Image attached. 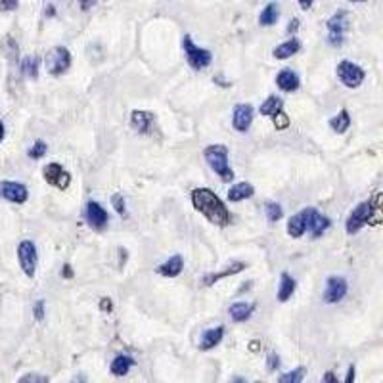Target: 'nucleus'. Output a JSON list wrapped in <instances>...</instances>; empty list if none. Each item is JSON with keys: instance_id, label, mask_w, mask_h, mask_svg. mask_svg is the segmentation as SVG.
Instances as JSON below:
<instances>
[{"instance_id": "nucleus-1", "label": "nucleus", "mask_w": 383, "mask_h": 383, "mask_svg": "<svg viewBox=\"0 0 383 383\" xmlns=\"http://www.w3.org/2000/svg\"><path fill=\"white\" fill-rule=\"evenodd\" d=\"M190 201L194 209L209 220L213 226L224 228L230 224L232 217H230L228 207L211 188H194L190 192Z\"/></svg>"}, {"instance_id": "nucleus-2", "label": "nucleus", "mask_w": 383, "mask_h": 383, "mask_svg": "<svg viewBox=\"0 0 383 383\" xmlns=\"http://www.w3.org/2000/svg\"><path fill=\"white\" fill-rule=\"evenodd\" d=\"M203 157H205V161L211 167V171L215 172L217 176H220V181L226 182V184L234 181L236 174L230 167L228 148L224 144H209V146H205Z\"/></svg>"}, {"instance_id": "nucleus-3", "label": "nucleus", "mask_w": 383, "mask_h": 383, "mask_svg": "<svg viewBox=\"0 0 383 383\" xmlns=\"http://www.w3.org/2000/svg\"><path fill=\"white\" fill-rule=\"evenodd\" d=\"M182 50H184V56H186L188 66H190L192 69H196V71H201V69L209 67L211 62H213L211 50L198 47L190 35H184V38H182Z\"/></svg>"}, {"instance_id": "nucleus-4", "label": "nucleus", "mask_w": 383, "mask_h": 383, "mask_svg": "<svg viewBox=\"0 0 383 383\" xmlns=\"http://www.w3.org/2000/svg\"><path fill=\"white\" fill-rule=\"evenodd\" d=\"M71 52L66 47H54L50 48L44 56V67H47L48 75L62 77L67 73V69L71 67Z\"/></svg>"}, {"instance_id": "nucleus-5", "label": "nucleus", "mask_w": 383, "mask_h": 383, "mask_svg": "<svg viewBox=\"0 0 383 383\" xmlns=\"http://www.w3.org/2000/svg\"><path fill=\"white\" fill-rule=\"evenodd\" d=\"M335 75L347 88H358L366 79V71L351 60H341L335 67Z\"/></svg>"}, {"instance_id": "nucleus-6", "label": "nucleus", "mask_w": 383, "mask_h": 383, "mask_svg": "<svg viewBox=\"0 0 383 383\" xmlns=\"http://www.w3.org/2000/svg\"><path fill=\"white\" fill-rule=\"evenodd\" d=\"M326 27H328V44L341 47L345 40V33L349 31V12L337 10L334 16L326 21Z\"/></svg>"}, {"instance_id": "nucleus-7", "label": "nucleus", "mask_w": 383, "mask_h": 383, "mask_svg": "<svg viewBox=\"0 0 383 383\" xmlns=\"http://www.w3.org/2000/svg\"><path fill=\"white\" fill-rule=\"evenodd\" d=\"M18 263L19 268L27 278H35L38 267V251L37 246L31 239H23L18 246Z\"/></svg>"}, {"instance_id": "nucleus-8", "label": "nucleus", "mask_w": 383, "mask_h": 383, "mask_svg": "<svg viewBox=\"0 0 383 383\" xmlns=\"http://www.w3.org/2000/svg\"><path fill=\"white\" fill-rule=\"evenodd\" d=\"M370 217H372V201L368 200L358 203V205L351 211V215L347 217V220H345V230H347V234H349V236L358 234L366 224H370Z\"/></svg>"}, {"instance_id": "nucleus-9", "label": "nucleus", "mask_w": 383, "mask_h": 383, "mask_svg": "<svg viewBox=\"0 0 383 383\" xmlns=\"http://www.w3.org/2000/svg\"><path fill=\"white\" fill-rule=\"evenodd\" d=\"M316 207H305V209H301L299 213L295 215H291L289 219H287V224H286V232L289 238H303L306 232H308V222H311V217H313V213H315Z\"/></svg>"}, {"instance_id": "nucleus-10", "label": "nucleus", "mask_w": 383, "mask_h": 383, "mask_svg": "<svg viewBox=\"0 0 383 383\" xmlns=\"http://www.w3.org/2000/svg\"><path fill=\"white\" fill-rule=\"evenodd\" d=\"M42 176L50 186H54L57 190L66 192L71 186V172L66 171L64 165H60V163H48L42 169Z\"/></svg>"}, {"instance_id": "nucleus-11", "label": "nucleus", "mask_w": 383, "mask_h": 383, "mask_svg": "<svg viewBox=\"0 0 383 383\" xmlns=\"http://www.w3.org/2000/svg\"><path fill=\"white\" fill-rule=\"evenodd\" d=\"M349 291V284L347 280L341 276H330L326 280L324 293H322V301L328 305H335L339 301H343L345 295Z\"/></svg>"}, {"instance_id": "nucleus-12", "label": "nucleus", "mask_w": 383, "mask_h": 383, "mask_svg": "<svg viewBox=\"0 0 383 383\" xmlns=\"http://www.w3.org/2000/svg\"><path fill=\"white\" fill-rule=\"evenodd\" d=\"M0 198H4L10 203H16V205H23L29 198L27 186L14 181L0 182Z\"/></svg>"}, {"instance_id": "nucleus-13", "label": "nucleus", "mask_w": 383, "mask_h": 383, "mask_svg": "<svg viewBox=\"0 0 383 383\" xmlns=\"http://www.w3.org/2000/svg\"><path fill=\"white\" fill-rule=\"evenodd\" d=\"M253 117H255V109L251 104H238L232 109V127L234 131L239 134H246L249 127L253 124Z\"/></svg>"}, {"instance_id": "nucleus-14", "label": "nucleus", "mask_w": 383, "mask_h": 383, "mask_svg": "<svg viewBox=\"0 0 383 383\" xmlns=\"http://www.w3.org/2000/svg\"><path fill=\"white\" fill-rule=\"evenodd\" d=\"M86 222L90 224V228L94 230H105L107 228V222H109V215H107V211L102 207V203H98V201H88L86 203Z\"/></svg>"}, {"instance_id": "nucleus-15", "label": "nucleus", "mask_w": 383, "mask_h": 383, "mask_svg": "<svg viewBox=\"0 0 383 383\" xmlns=\"http://www.w3.org/2000/svg\"><path fill=\"white\" fill-rule=\"evenodd\" d=\"M155 114L148 109H133L131 114V127L138 134H150L155 129Z\"/></svg>"}, {"instance_id": "nucleus-16", "label": "nucleus", "mask_w": 383, "mask_h": 383, "mask_svg": "<svg viewBox=\"0 0 383 383\" xmlns=\"http://www.w3.org/2000/svg\"><path fill=\"white\" fill-rule=\"evenodd\" d=\"M246 268H248V265H246V263H241V261H236V263H232V265H228V267H224V270H217V272L203 274V276H201V286H205V287L215 286V284H217V282H220V280L234 276V274H239V272H243Z\"/></svg>"}, {"instance_id": "nucleus-17", "label": "nucleus", "mask_w": 383, "mask_h": 383, "mask_svg": "<svg viewBox=\"0 0 383 383\" xmlns=\"http://www.w3.org/2000/svg\"><path fill=\"white\" fill-rule=\"evenodd\" d=\"M255 308H257L255 303H248V301H236V303H232V305L228 306V315H230V318H232V322H236V324H243V322H248L249 318L253 316Z\"/></svg>"}, {"instance_id": "nucleus-18", "label": "nucleus", "mask_w": 383, "mask_h": 383, "mask_svg": "<svg viewBox=\"0 0 383 383\" xmlns=\"http://www.w3.org/2000/svg\"><path fill=\"white\" fill-rule=\"evenodd\" d=\"M184 270V257L182 255H171L165 263L155 268V272L163 278H176L181 276Z\"/></svg>"}, {"instance_id": "nucleus-19", "label": "nucleus", "mask_w": 383, "mask_h": 383, "mask_svg": "<svg viewBox=\"0 0 383 383\" xmlns=\"http://www.w3.org/2000/svg\"><path fill=\"white\" fill-rule=\"evenodd\" d=\"M301 85V79L297 75L293 69H282L276 75V86L282 90V92H295L297 88Z\"/></svg>"}, {"instance_id": "nucleus-20", "label": "nucleus", "mask_w": 383, "mask_h": 383, "mask_svg": "<svg viewBox=\"0 0 383 383\" xmlns=\"http://www.w3.org/2000/svg\"><path fill=\"white\" fill-rule=\"evenodd\" d=\"M222 337H224V326H215V328L205 330L200 339V351H211V349H215V347L222 341Z\"/></svg>"}, {"instance_id": "nucleus-21", "label": "nucleus", "mask_w": 383, "mask_h": 383, "mask_svg": "<svg viewBox=\"0 0 383 383\" xmlns=\"http://www.w3.org/2000/svg\"><path fill=\"white\" fill-rule=\"evenodd\" d=\"M136 364L133 356H129V354H117L111 364H109V372L111 375L115 378H124V375H129V372L133 370V366Z\"/></svg>"}, {"instance_id": "nucleus-22", "label": "nucleus", "mask_w": 383, "mask_h": 383, "mask_svg": "<svg viewBox=\"0 0 383 383\" xmlns=\"http://www.w3.org/2000/svg\"><path fill=\"white\" fill-rule=\"evenodd\" d=\"M297 289V282L295 278H291L287 272H282L280 274V284H278V291H276V299L280 303H287L291 295L295 293Z\"/></svg>"}, {"instance_id": "nucleus-23", "label": "nucleus", "mask_w": 383, "mask_h": 383, "mask_svg": "<svg viewBox=\"0 0 383 383\" xmlns=\"http://www.w3.org/2000/svg\"><path fill=\"white\" fill-rule=\"evenodd\" d=\"M299 50H301V40L297 37H291L284 40V42H280L272 50V56L276 57V60H289L291 56H295Z\"/></svg>"}, {"instance_id": "nucleus-24", "label": "nucleus", "mask_w": 383, "mask_h": 383, "mask_svg": "<svg viewBox=\"0 0 383 383\" xmlns=\"http://www.w3.org/2000/svg\"><path fill=\"white\" fill-rule=\"evenodd\" d=\"M253 194H255V186H253V184H249V182H236L228 190V196H226V198H228V201H232V203H238V201L253 198Z\"/></svg>"}, {"instance_id": "nucleus-25", "label": "nucleus", "mask_w": 383, "mask_h": 383, "mask_svg": "<svg viewBox=\"0 0 383 383\" xmlns=\"http://www.w3.org/2000/svg\"><path fill=\"white\" fill-rule=\"evenodd\" d=\"M330 226H332V220L328 219L326 215H322L318 209H315L313 217H311V222H308V232H311V236L315 239L320 238Z\"/></svg>"}, {"instance_id": "nucleus-26", "label": "nucleus", "mask_w": 383, "mask_h": 383, "mask_svg": "<svg viewBox=\"0 0 383 383\" xmlns=\"http://www.w3.org/2000/svg\"><path fill=\"white\" fill-rule=\"evenodd\" d=\"M278 18H280V8H278L276 2H268L265 8L261 10V14H259V23L263 25V27H272V25H276L278 23Z\"/></svg>"}, {"instance_id": "nucleus-27", "label": "nucleus", "mask_w": 383, "mask_h": 383, "mask_svg": "<svg viewBox=\"0 0 383 383\" xmlns=\"http://www.w3.org/2000/svg\"><path fill=\"white\" fill-rule=\"evenodd\" d=\"M284 109V100L280 96H268L263 104L259 105V114L263 117H274Z\"/></svg>"}, {"instance_id": "nucleus-28", "label": "nucleus", "mask_w": 383, "mask_h": 383, "mask_svg": "<svg viewBox=\"0 0 383 383\" xmlns=\"http://www.w3.org/2000/svg\"><path fill=\"white\" fill-rule=\"evenodd\" d=\"M351 127V115L347 109H341L339 114H335L332 119H330V129L334 131L335 134H343L349 131Z\"/></svg>"}, {"instance_id": "nucleus-29", "label": "nucleus", "mask_w": 383, "mask_h": 383, "mask_svg": "<svg viewBox=\"0 0 383 383\" xmlns=\"http://www.w3.org/2000/svg\"><path fill=\"white\" fill-rule=\"evenodd\" d=\"M38 67H40V57L38 56H27L21 60L19 64V69L21 73L29 79H37L38 77Z\"/></svg>"}, {"instance_id": "nucleus-30", "label": "nucleus", "mask_w": 383, "mask_h": 383, "mask_svg": "<svg viewBox=\"0 0 383 383\" xmlns=\"http://www.w3.org/2000/svg\"><path fill=\"white\" fill-rule=\"evenodd\" d=\"M305 375H306L305 366H297L295 370L280 373V375H278V383H301L303 380H305Z\"/></svg>"}, {"instance_id": "nucleus-31", "label": "nucleus", "mask_w": 383, "mask_h": 383, "mask_svg": "<svg viewBox=\"0 0 383 383\" xmlns=\"http://www.w3.org/2000/svg\"><path fill=\"white\" fill-rule=\"evenodd\" d=\"M372 217H370V224H383V192L373 196L372 200Z\"/></svg>"}, {"instance_id": "nucleus-32", "label": "nucleus", "mask_w": 383, "mask_h": 383, "mask_svg": "<svg viewBox=\"0 0 383 383\" xmlns=\"http://www.w3.org/2000/svg\"><path fill=\"white\" fill-rule=\"evenodd\" d=\"M265 213H267L268 222H278V220L284 217V209H282V205L276 203V201H268L267 205H265Z\"/></svg>"}, {"instance_id": "nucleus-33", "label": "nucleus", "mask_w": 383, "mask_h": 383, "mask_svg": "<svg viewBox=\"0 0 383 383\" xmlns=\"http://www.w3.org/2000/svg\"><path fill=\"white\" fill-rule=\"evenodd\" d=\"M48 152V144L44 140H37V142L33 144L31 148H29L27 155L31 159H42Z\"/></svg>"}, {"instance_id": "nucleus-34", "label": "nucleus", "mask_w": 383, "mask_h": 383, "mask_svg": "<svg viewBox=\"0 0 383 383\" xmlns=\"http://www.w3.org/2000/svg\"><path fill=\"white\" fill-rule=\"evenodd\" d=\"M111 207H114V211L119 217H127V205H124V198L121 194L111 196Z\"/></svg>"}, {"instance_id": "nucleus-35", "label": "nucleus", "mask_w": 383, "mask_h": 383, "mask_svg": "<svg viewBox=\"0 0 383 383\" xmlns=\"http://www.w3.org/2000/svg\"><path fill=\"white\" fill-rule=\"evenodd\" d=\"M19 383H48L50 382V378L48 375H42V373H25V375H21L18 380Z\"/></svg>"}, {"instance_id": "nucleus-36", "label": "nucleus", "mask_w": 383, "mask_h": 383, "mask_svg": "<svg viewBox=\"0 0 383 383\" xmlns=\"http://www.w3.org/2000/svg\"><path fill=\"white\" fill-rule=\"evenodd\" d=\"M270 119L274 121V127H276L278 131H284V129H287V127H289V117L284 114V109H282L280 114L274 115V117H270Z\"/></svg>"}, {"instance_id": "nucleus-37", "label": "nucleus", "mask_w": 383, "mask_h": 383, "mask_svg": "<svg viewBox=\"0 0 383 383\" xmlns=\"http://www.w3.org/2000/svg\"><path fill=\"white\" fill-rule=\"evenodd\" d=\"M44 315H47V303H44V299H38L37 303L33 305V316H35V320H44Z\"/></svg>"}, {"instance_id": "nucleus-38", "label": "nucleus", "mask_w": 383, "mask_h": 383, "mask_svg": "<svg viewBox=\"0 0 383 383\" xmlns=\"http://www.w3.org/2000/svg\"><path fill=\"white\" fill-rule=\"evenodd\" d=\"M280 356H278L276 353H270L267 356V368H268V372H276L278 368H280Z\"/></svg>"}, {"instance_id": "nucleus-39", "label": "nucleus", "mask_w": 383, "mask_h": 383, "mask_svg": "<svg viewBox=\"0 0 383 383\" xmlns=\"http://www.w3.org/2000/svg\"><path fill=\"white\" fill-rule=\"evenodd\" d=\"M19 6V0H0V10L2 12H14Z\"/></svg>"}, {"instance_id": "nucleus-40", "label": "nucleus", "mask_w": 383, "mask_h": 383, "mask_svg": "<svg viewBox=\"0 0 383 383\" xmlns=\"http://www.w3.org/2000/svg\"><path fill=\"white\" fill-rule=\"evenodd\" d=\"M100 311L111 313V311H114V301H111L109 297H102V301H100Z\"/></svg>"}, {"instance_id": "nucleus-41", "label": "nucleus", "mask_w": 383, "mask_h": 383, "mask_svg": "<svg viewBox=\"0 0 383 383\" xmlns=\"http://www.w3.org/2000/svg\"><path fill=\"white\" fill-rule=\"evenodd\" d=\"M297 31H299V19H297V18L289 19V25H287L286 33H287V35H291V37H295Z\"/></svg>"}, {"instance_id": "nucleus-42", "label": "nucleus", "mask_w": 383, "mask_h": 383, "mask_svg": "<svg viewBox=\"0 0 383 383\" xmlns=\"http://www.w3.org/2000/svg\"><path fill=\"white\" fill-rule=\"evenodd\" d=\"M60 274H62V278H66V280H71V278H75V272H73V267H71V265H64Z\"/></svg>"}, {"instance_id": "nucleus-43", "label": "nucleus", "mask_w": 383, "mask_h": 383, "mask_svg": "<svg viewBox=\"0 0 383 383\" xmlns=\"http://www.w3.org/2000/svg\"><path fill=\"white\" fill-rule=\"evenodd\" d=\"M96 2H98V0H79V6H81L83 12H88L90 8H94Z\"/></svg>"}, {"instance_id": "nucleus-44", "label": "nucleus", "mask_w": 383, "mask_h": 383, "mask_svg": "<svg viewBox=\"0 0 383 383\" xmlns=\"http://www.w3.org/2000/svg\"><path fill=\"white\" fill-rule=\"evenodd\" d=\"M322 382H324V383H337V382H339V378L335 375V372H326L324 375H322Z\"/></svg>"}, {"instance_id": "nucleus-45", "label": "nucleus", "mask_w": 383, "mask_h": 383, "mask_svg": "<svg viewBox=\"0 0 383 383\" xmlns=\"http://www.w3.org/2000/svg\"><path fill=\"white\" fill-rule=\"evenodd\" d=\"M354 373H356V368H354V364H351V366H349V370H347V375H345V383H353Z\"/></svg>"}, {"instance_id": "nucleus-46", "label": "nucleus", "mask_w": 383, "mask_h": 383, "mask_svg": "<svg viewBox=\"0 0 383 383\" xmlns=\"http://www.w3.org/2000/svg\"><path fill=\"white\" fill-rule=\"evenodd\" d=\"M297 4L301 6V10H311L313 6H315V0H297Z\"/></svg>"}, {"instance_id": "nucleus-47", "label": "nucleus", "mask_w": 383, "mask_h": 383, "mask_svg": "<svg viewBox=\"0 0 383 383\" xmlns=\"http://www.w3.org/2000/svg\"><path fill=\"white\" fill-rule=\"evenodd\" d=\"M259 345H261V343H259L257 339H255V341H251V343H249V349H251V351H253V353H257L259 349H261V347H259Z\"/></svg>"}, {"instance_id": "nucleus-48", "label": "nucleus", "mask_w": 383, "mask_h": 383, "mask_svg": "<svg viewBox=\"0 0 383 383\" xmlns=\"http://www.w3.org/2000/svg\"><path fill=\"white\" fill-rule=\"evenodd\" d=\"M4 136H6V129H4V123L0 121V142L4 140Z\"/></svg>"}, {"instance_id": "nucleus-49", "label": "nucleus", "mask_w": 383, "mask_h": 383, "mask_svg": "<svg viewBox=\"0 0 383 383\" xmlns=\"http://www.w3.org/2000/svg\"><path fill=\"white\" fill-rule=\"evenodd\" d=\"M47 16H54V6H48Z\"/></svg>"}, {"instance_id": "nucleus-50", "label": "nucleus", "mask_w": 383, "mask_h": 383, "mask_svg": "<svg viewBox=\"0 0 383 383\" xmlns=\"http://www.w3.org/2000/svg\"><path fill=\"white\" fill-rule=\"evenodd\" d=\"M349 2H366V0H349Z\"/></svg>"}]
</instances>
